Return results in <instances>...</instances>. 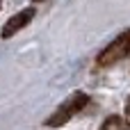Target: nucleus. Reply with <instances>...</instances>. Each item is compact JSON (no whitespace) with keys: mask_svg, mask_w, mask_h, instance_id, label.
I'll return each mask as SVG.
<instances>
[{"mask_svg":"<svg viewBox=\"0 0 130 130\" xmlns=\"http://www.w3.org/2000/svg\"><path fill=\"white\" fill-rule=\"evenodd\" d=\"M87 101H89V98H87V94H82V91L73 94V96H71V98H69V101H66L62 107H57V110H55V114H53V117H50L46 123H48V126H53V128L64 126V123H66V121H69L73 114H78V112H80V110L87 105Z\"/></svg>","mask_w":130,"mask_h":130,"instance_id":"f257e3e1","label":"nucleus"},{"mask_svg":"<svg viewBox=\"0 0 130 130\" xmlns=\"http://www.w3.org/2000/svg\"><path fill=\"white\" fill-rule=\"evenodd\" d=\"M130 55V30H126L123 34H119L101 55H98V64L101 66H110L119 59H126Z\"/></svg>","mask_w":130,"mask_h":130,"instance_id":"f03ea898","label":"nucleus"},{"mask_svg":"<svg viewBox=\"0 0 130 130\" xmlns=\"http://www.w3.org/2000/svg\"><path fill=\"white\" fill-rule=\"evenodd\" d=\"M0 2H2V0H0Z\"/></svg>","mask_w":130,"mask_h":130,"instance_id":"423d86ee","label":"nucleus"},{"mask_svg":"<svg viewBox=\"0 0 130 130\" xmlns=\"http://www.w3.org/2000/svg\"><path fill=\"white\" fill-rule=\"evenodd\" d=\"M126 117H128V121H130V98L126 101Z\"/></svg>","mask_w":130,"mask_h":130,"instance_id":"39448f33","label":"nucleus"},{"mask_svg":"<svg viewBox=\"0 0 130 130\" xmlns=\"http://www.w3.org/2000/svg\"><path fill=\"white\" fill-rule=\"evenodd\" d=\"M101 130H130V126L121 117H110V119H105V123L101 126Z\"/></svg>","mask_w":130,"mask_h":130,"instance_id":"20e7f679","label":"nucleus"},{"mask_svg":"<svg viewBox=\"0 0 130 130\" xmlns=\"http://www.w3.org/2000/svg\"><path fill=\"white\" fill-rule=\"evenodd\" d=\"M34 18V7H27V9H23V11H18L16 16H11L7 23H5V27H2V39H7V37H14L18 30H23L30 21Z\"/></svg>","mask_w":130,"mask_h":130,"instance_id":"7ed1b4c3","label":"nucleus"}]
</instances>
